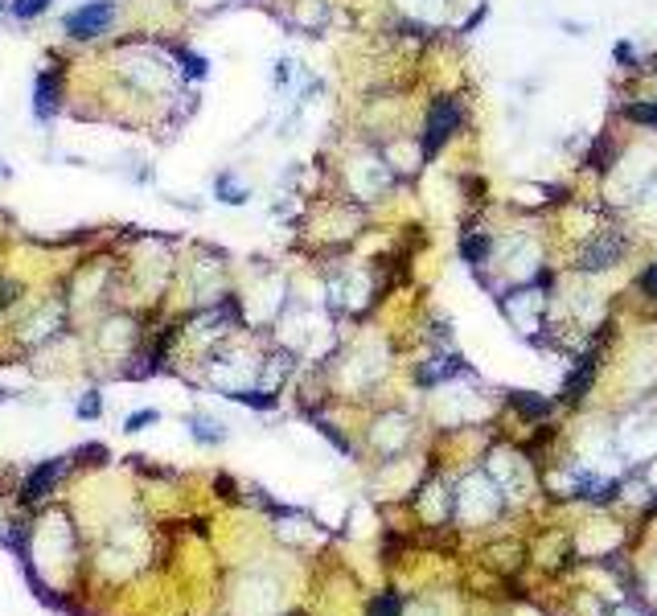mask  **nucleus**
<instances>
[{
  "label": "nucleus",
  "instance_id": "obj_15",
  "mask_svg": "<svg viewBox=\"0 0 657 616\" xmlns=\"http://www.w3.org/2000/svg\"><path fill=\"white\" fill-rule=\"evenodd\" d=\"M181 62H185V66H189V74H193V78H202V74H205V62H202V57H193V54H185V57H181Z\"/></svg>",
  "mask_w": 657,
  "mask_h": 616
},
{
  "label": "nucleus",
  "instance_id": "obj_7",
  "mask_svg": "<svg viewBox=\"0 0 657 616\" xmlns=\"http://www.w3.org/2000/svg\"><path fill=\"white\" fill-rule=\"evenodd\" d=\"M616 255H620V243L612 238V243H604V246H591V251H588V263H583V267H608Z\"/></svg>",
  "mask_w": 657,
  "mask_h": 616
},
{
  "label": "nucleus",
  "instance_id": "obj_11",
  "mask_svg": "<svg viewBox=\"0 0 657 616\" xmlns=\"http://www.w3.org/2000/svg\"><path fill=\"white\" fill-rule=\"evenodd\" d=\"M370 616H399V596H382V600H374Z\"/></svg>",
  "mask_w": 657,
  "mask_h": 616
},
{
  "label": "nucleus",
  "instance_id": "obj_9",
  "mask_svg": "<svg viewBox=\"0 0 657 616\" xmlns=\"http://www.w3.org/2000/svg\"><path fill=\"white\" fill-rule=\"evenodd\" d=\"M46 8H49V0H13V13L25 16V21H29V16H41Z\"/></svg>",
  "mask_w": 657,
  "mask_h": 616
},
{
  "label": "nucleus",
  "instance_id": "obj_10",
  "mask_svg": "<svg viewBox=\"0 0 657 616\" xmlns=\"http://www.w3.org/2000/svg\"><path fill=\"white\" fill-rule=\"evenodd\" d=\"M156 419H161V411H136V415H128V432H144Z\"/></svg>",
  "mask_w": 657,
  "mask_h": 616
},
{
  "label": "nucleus",
  "instance_id": "obj_8",
  "mask_svg": "<svg viewBox=\"0 0 657 616\" xmlns=\"http://www.w3.org/2000/svg\"><path fill=\"white\" fill-rule=\"evenodd\" d=\"M230 399L251 402V407H276V394H267V391H230Z\"/></svg>",
  "mask_w": 657,
  "mask_h": 616
},
{
  "label": "nucleus",
  "instance_id": "obj_3",
  "mask_svg": "<svg viewBox=\"0 0 657 616\" xmlns=\"http://www.w3.org/2000/svg\"><path fill=\"white\" fill-rule=\"evenodd\" d=\"M62 473H66V460H46V465H37V468L29 473V481H25V497H29V501L46 497L49 485H54Z\"/></svg>",
  "mask_w": 657,
  "mask_h": 616
},
{
  "label": "nucleus",
  "instance_id": "obj_16",
  "mask_svg": "<svg viewBox=\"0 0 657 616\" xmlns=\"http://www.w3.org/2000/svg\"><path fill=\"white\" fill-rule=\"evenodd\" d=\"M645 287H649V292L657 296V267H653V271H649V276H645Z\"/></svg>",
  "mask_w": 657,
  "mask_h": 616
},
{
  "label": "nucleus",
  "instance_id": "obj_5",
  "mask_svg": "<svg viewBox=\"0 0 657 616\" xmlns=\"http://www.w3.org/2000/svg\"><path fill=\"white\" fill-rule=\"evenodd\" d=\"M214 193H218V202H226V205H243L246 197V185L235 177V172H218V181H214Z\"/></svg>",
  "mask_w": 657,
  "mask_h": 616
},
{
  "label": "nucleus",
  "instance_id": "obj_17",
  "mask_svg": "<svg viewBox=\"0 0 657 616\" xmlns=\"http://www.w3.org/2000/svg\"><path fill=\"white\" fill-rule=\"evenodd\" d=\"M0 402H5V391H0Z\"/></svg>",
  "mask_w": 657,
  "mask_h": 616
},
{
  "label": "nucleus",
  "instance_id": "obj_12",
  "mask_svg": "<svg viewBox=\"0 0 657 616\" xmlns=\"http://www.w3.org/2000/svg\"><path fill=\"white\" fill-rule=\"evenodd\" d=\"M78 415H82V419H95V415H99V391H87V394H82V399H78Z\"/></svg>",
  "mask_w": 657,
  "mask_h": 616
},
{
  "label": "nucleus",
  "instance_id": "obj_6",
  "mask_svg": "<svg viewBox=\"0 0 657 616\" xmlns=\"http://www.w3.org/2000/svg\"><path fill=\"white\" fill-rule=\"evenodd\" d=\"M189 423H193V435H197L202 444H218L222 435H226V432H222V423H214L210 415H193Z\"/></svg>",
  "mask_w": 657,
  "mask_h": 616
},
{
  "label": "nucleus",
  "instance_id": "obj_4",
  "mask_svg": "<svg viewBox=\"0 0 657 616\" xmlns=\"http://www.w3.org/2000/svg\"><path fill=\"white\" fill-rule=\"evenodd\" d=\"M57 111V78L54 74H41L37 78V99H33V115H37L41 123H49Z\"/></svg>",
  "mask_w": 657,
  "mask_h": 616
},
{
  "label": "nucleus",
  "instance_id": "obj_1",
  "mask_svg": "<svg viewBox=\"0 0 657 616\" xmlns=\"http://www.w3.org/2000/svg\"><path fill=\"white\" fill-rule=\"evenodd\" d=\"M115 21V5L111 0H87L82 8H74L70 16H66V33L70 37H99V33H107Z\"/></svg>",
  "mask_w": 657,
  "mask_h": 616
},
{
  "label": "nucleus",
  "instance_id": "obj_13",
  "mask_svg": "<svg viewBox=\"0 0 657 616\" xmlns=\"http://www.w3.org/2000/svg\"><path fill=\"white\" fill-rule=\"evenodd\" d=\"M514 402H517V407H522V411H526V415H547V407H550V402H538V399H526V394H517V399H514Z\"/></svg>",
  "mask_w": 657,
  "mask_h": 616
},
{
  "label": "nucleus",
  "instance_id": "obj_14",
  "mask_svg": "<svg viewBox=\"0 0 657 616\" xmlns=\"http://www.w3.org/2000/svg\"><path fill=\"white\" fill-rule=\"evenodd\" d=\"M632 120H641V123H657V103H645V107H632Z\"/></svg>",
  "mask_w": 657,
  "mask_h": 616
},
{
  "label": "nucleus",
  "instance_id": "obj_2",
  "mask_svg": "<svg viewBox=\"0 0 657 616\" xmlns=\"http://www.w3.org/2000/svg\"><path fill=\"white\" fill-rule=\"evenodd\" d=\"M456 123H460V107L452 103V99H440V103L432 107V115H427V136H423L427 152H435V148L452 136V128H456Z\"/></svg>",
  "mask_w": 657,
  "mask_h": 616
}]
</instances>
